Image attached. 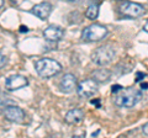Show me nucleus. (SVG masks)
I'll list each match as a JSON object with an SVG mask.
<instances>
[{"label":"nucleus","mask_w":148,"mask_h":138,"mask_svg":"<svg viewBox=\"0 0 148 138\" xmlns=\"http://www.w3.org/2000/svg\"><path fill=\"white\" fill-rule=\"evenodd\" d=\"M99 15V5L98 4H90L85 11V16L89 20H95Z\"/></svg>","instance_id":"obj_14"},{"label":"nucleus","mask_w":148,"mask_h":138,"mask_svg":"<svg viewBox=\"0 0 148 138\" xmlns=\"http://www.w3.org/2000/svg\"><path fill=\"white\" fill-rule=\"evenodd\" d=\"M31 12L40 20H47L52 12V5L49 3H40L31 9Z\"/></svg>","instance_id":"obj_11"},{"label":"nucleus","mask_w":148,"mask_h":138,"mask_svg":"<svg viewBox=\"0 0 148 138\" xmlns=\"http://www.w3.org/2000/svg\"><path fill=\"white\" fill-rule=\"evenodd\" d=\"M20 31H21V32H27V31H29V29H27L26 26H21V27H20Z\"/></svg>","instance_id":"obj_21"},{"label":"nucleus","mask_w":148,"mask_h":138,"mask_svg":"<svg viewBox=\"0 0 148 138\" xmlns=\"http://www.w3.org/2000/svg\"><path fill=\"white\" fill-rule=\"evenodd\" d=\"M141 89H142V90H147V89H148V83H145V84H143V83H142Z\"/></svg>","instance_id":"obj_20"},{"label":"nucleus","mask_w":148,"mask_h":138,"mask_svg":"<svg viewBox=\"0 0 148 138\" xmlns=\"http://www.w3.org/2000/svg\"><path fill=\"white\" fill-rule=\"evenodd\" d=\"M123 88L121 85H114L112 88H111V91H112V94H116V93H119L120 90H122Z\"/></svg>","instance_id":"obj_15"},{"label":"nucleus","mask_w":148,"mask_h":138,"mask_svg":"<svg viewBox=\"0 0 148 138\" xmlns=\"http://www.w3.org/2000/svg\"><path fill=\"white\" fill-rule=\"evenodd\" d=\"M108 36V29L104 25L100 24H92L90 26L85 27L82 32V40L85 42H96L101 41Z\"/></svg>","instance_id":"obj_4"},{"label":"nucleus","mask_w":148,"mask_h":138,"mask_svg":"<svg viewBox=\"0 0 148 138\" xmlns=\"http://www.w3.org/2000/svg\"><path fill=\"white\" fill-rule=\"evenodd\" d=\"M3 115L8 121L14 122V123H22L25 121V111L21 107L15 106V105H9L5 106L3 110Z\"/></svg>","instance_id":"obj_7"},{"label":"nucleus","mask_w":148,"mask_h":138,"mask_svg":"<svg viewBox=\"0 0 148 138\" xmlns=\"http://www.w3.org/2000/svg\"><path fill=\"white\" fill-rule=\"evenodd\" d=\"M143 30H145L147 33H148V20L146 21V24H145V26H143Z\"/></svg>","instance_id":"obj_22"},{"label":"nucleus","mask_w":148,"mask_h":138,"mask_svg":"<svg viewBox=\"0 0 148 138\" xmlns=\"http://www.w3.org/2000/svg\"><path fill=\"white\" fill-rule=\"evenodd\" d=\"M77 78L71 73L64 75L61 81H59V90L64 94H71L74 91V89H77Z\"/></svg>","instance_id":"obj_9"},{"label":"nucleus","mask_w":148,"mask_h":138,"mask_svg":"<svg viewBox=\"0 0 148 138\" xmlns=\"http://www.w3.org/2000/svg\"><path fill=\"white\" fill-rule=\"evenodd\" d=\"M27 84H29L27 78L24 75H18V74L8 77L5 80V88L9 91H15L18 89H22L25 86H27Z\"/></svg>","instance_id":"obj_8"},{"label":"nucleus","mask_w":148,"mask_h":138,"mask_svg":"<svg viewBox=\"0 0 148 138\" xmlns=\"http://www.w3.org/2000/svg\"><path fill=\"white\" fill-rule=\"evenodd\" d=\"M66 122L69 125H75V123H79L83 118H84V112L80 109H73L69 110L66 113Z\"/></svg>","instance_id":"obj_12"},{"label":"nucleus","mask_w":148,"mask_h":138,"mask_svg":"<svg viewBox=\"0 0 148 138\" xmlns=\"http://www.w3.org/2000/svg\"><path fill=\"white\" fill-rule=\"evenodd\" d=\"M142 132L145 133L146 136H148V122L146 123V125H143V127H142Z\"/></svg>","instance_id":"obj_17"},{"label":"nucleus","mask_w":148,"mask_h":138,"mask_svg":"<svg viewBox=\"0 0 148 138\" xmlns=\"http://www.w3.org/2000/svg\"><path fill=\"white\" fill-rule=\"evenodd\" d=\"M114 104L119 107L131 109L142 100V93L136 88H126L114 94Z\"/></svg>","instance_id":"obj_1"},{"label":"nucleus","mask_w":148,"mask_h":138,"mask_svg":"<svg viewBox=\"0 0 148 138\" xmlns=\"http://www.w3.org/2000/svg\"><path fill=\"white\" fill-rule=\"evenodd\" d=\"M92 105H96V107H100V101L99 100H91Z\"/></svg>","instance_id":"obj_19"},{"label":"nucleus","mask_w":148,"mask_h":138,"mask_svg":"<svg viewBox=\"0 0 148 138\" xmlns=\"http://www.w3.org/2000/svg\"><path fill=\"white\" fill-rule=\"evenodd\" d=\"M146 77V74H143V73H137V78H136V81H141L143 78Z\"/></svg>","instance_id":"obj_16"},{"label":"nucleus","mask_w":148,"mask_h":138,"mask_svg":"<svg viewBox=\"0 0 148 138\" xmlns=\"http://www.w3.org/2000/svg\"><path fill=\"white\" fill-rule=\"evenodd\" d=\"M111 78V73L105 68H100L92 73V79L98 83H108Z\"/></svg>","instance_id":"obj_13"},{"label":"nucleus","mask_w":148,"mask_h":138,"mask_svg":"<svg viewBox=\"0 0 148 138\" xmlns=\"http://www.w3.org/2000/svg\"><path fill=\"white\" fill-rule=\"evenodd\" d=\"M98 93V81L94 79H85L77 86V94L82 99H89Z\"/></svg>","instance_id":"obj_6"},{"label":"nucleus","mask_w":148,"mask_h":138,"mask_svg":"<svg viewBox=\"0 0 148 138\" xmlns=\"http://www.w3.org/2000/svg\"><path fill=\"white\" fill-rule=\"evenodd\" d=\"M120 12L125 17H130V19H136V17H141L145 15V8L143 5L133 1H123L120 5Z\"/></svg>","instance_id":"obj_5"},{"label":"nucleus","mask_w":148,"mask_h":138,"mask_svg":"<svg viewBox=\"0 0 148 138\" xmlns=\"http://www.w3.org/2000/svg\"><path fill=\"white\" fill-rule=\"evenodd\" d=\"M63 35H64L63 29L57 25H49L43 31V37L47 41H49V42H57V41L62 40Z\"/></svg>","instance_id":"obj_10"},{"label":"nucleus","mask_w":148,"mask_h":138,"mask_svg":"<svg viewBox=\"0 0 148 138\" xmlns=\"http://www.w3.org/2000/svg\"><path fill=\"white\" fill-rule=\"evenodd\" d=\"M116 52H115L114 47L106 44V46H101V47L96 48L91 54V61L94 62L96 66H108L111 62L114 61Z\"/></svg>","instance_id":"obj_3"},{"label":"nucleus","mask_w":148,"mask_h":138,"mask_svg":"<svg viewBox=\"0 0 148 138\" xmlns=\"http://www.w3.org/2000/svg\"><path fill=\"white\" fill-rule=\"evenodd\" d=\"M36 73L42 78H52L61 73L62 66L57 61L51 58H41L35 62Z\"/></svg>","instance_id":"obj_2"},{"label":"nucleus","mask_w":148,"mask_h":138,"mask_svg":"<svg viewBox=\"0 0 148 138\" xmlns=\"http://www.w3.org/2000/svg\"><path fill=\"white\" fill-rule=\"evenodd\" d=\"M67 1H78V0H67Z\"/></svg>","instance_id":"obj_24"},{"label":"nucleus","mask_w":148,"mask_h":138,"mask_svg":"<svg viewBox=\"0 0 148 138\" xmlns=\"http://www.w3.org/2000/svg\"><path fill=\"white\" fill-rule=\"evenodd\" d=\"M0 3H1V9H4V0H0Z\"/></svg>","instance_id":"obj_23"},{"label":"nucleus","mask_w":148,"mask_h":138,"mask_svg":"<svg viewBox=\"0 0 148 138\" xmlns=\"http://www.w3.org/2000/svg\"><path fill=\"white\" fill-rule=\"evenodd\" d=\"M5 63H6V57L4 56V54H1V68H4Z\"/></svg>","instance_id":"obj_18"}]
</instances>
